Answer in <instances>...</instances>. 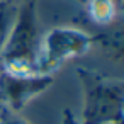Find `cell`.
<instances>
[{"label":"cell","instance_id":"cell-1","mask_svg":"<svg viewBox=\"0 0 124 124\" xmlns=\"http://www.w3.org/2000/svg\"><path fill=\"white\" fill-rule=\"evenodd\" d=\"M41 43L38 0H26L17 5L14 26L0 54V70L9 73H39Z\"/></svg>","mask_w":124,"mask_h":124},{"label":"cell","instance_id":"cell-2","mask_svg":"<svg viewBox=\"0 0 124 124\" xmlns=\"http://www.w3.org/2000/svg\"><path fill=\"white\" fill-rule=\"evenodd\" d=\"M82 88L80 124H114L124 119V82L92 68H77Z\"/></svg>","mask_w":124,"mask_h":124},{"label":"cell","instance_id":"cell-3","mask_svg":"<svg viewBox=\"0 0 124 124\" xmlns=\"http://www.w3.org/2000/svg\"><path fill=\"white\" fill-rule=\"evenodd\" d=\"M92 34L77 26H58L43 36L38 71L54 75L68 61L85 56L92 49Z\"/></svg>","mask_w":124,"mask_h":124},{"label":"cell","instance_id":"cell-4","mask_svg":"<svg viewBox=\"0 0 124 124\" xmlns=\"http://www.w3.org/2000/svg\"><path fill=\"white\" fill-rule=\"evenodd\" d=\"M54 83V75L44 73H9L0 70V104L21 112L29 102L43 95Z\"/></svg>","mask_w":124,"mask_h":124},{"label":"cell","instance_id":"cell-5","mask_svg":"<svg viewBox=\"0 0 124 124\" xmlns=\"http://www.w3.org/2000/svg\"><path fill=\"white\" fill-rule=\"evenodd\" d=\"M85 19L87 22L100 27L112 26L122 21V7L124 2L117 0H85Z\"/></svg>","mask_w":124,"mask_h":124},{"label":"cell","instance_id":"cell-6","mask_svg":"<svg viewBox=\"0 0 124 124\" xmlns=\"http://www.w3.org/2000/svg\"><path fill=\"white\" fill-rule=\"evenodd\" d=\"M92 43L100 48V51L114 61L122 60V51H124V29H122V21L100 27L97 34H92Z\"/></svg>","mask_w":124,"mask_h":124},{"label":"cell","instance_id":"cell-7","mask_svg":"<svg viewBox=\"0 0 124 124\" xmlns=\"http://www.w3.org/2000/svg\"><path fill=\"white\" fill-rule=\"evenodd\" d=\"M16 12H17V5L0 0V54L4 51V46H5L9 34H10V29L14 26Z\"/></svg>","mask_w":124,"mask_h":124},{"label":"cell","instance_id":"cell-8","mask_svg":"<svg viewBox=\"0 0 124 124\" xmlns=\"http://www.w3.org/2000/svg\"><path fill=\"white\" fill-rule=\"evenodd\" d=\"M0 124H31V122L21 117L19 112H14L4 105H0Z\"/></svg>","mask_w":124,"mask_h":124},{"label":"cell","instance_id":"cell-9","mask_svg":"<svg viewBox=\"0 0 124 124\" xmlns=\"http://www.w3.org/2000/svg\"><path fill=\"white\" fill-rule=\"evenodd\" d=\"M61 124H80V122H78L77 116L73 114V110L66 107V109H63V116H61Z\"/></svg>","mask_w":124,"mask_h":124},{"label":"cell","instance_id":"cell-10","mask_svg":"<svg viewBox=\"0 0 124 124\" xmlns=\"http://www.w3.org/2000/svg\"><path fill=\"white\" fill-rule=\"evenodd\" d=\"M2 2H9V4H14V5H21L22 2H26V0H2Z\"/></svg>","mask_w":124,"mask_h":124},{"label":"cell","instance_id":"cell-11","mask_svg":"<svg viewBox=\"0 0 124 124\" xmlns=\"http://www.w3.org/2000/svg\"><path fill=\"white\" fill-rule=\"evenodd\" d=\"M114 124H122V121H119V122H114Z\"/></svg>","mask_w":124,"mask_h":124},{"label":"cell","instance_id":"cell-12","mask_svg":"<svg viewBox=\"0 0 124 124\" xmlns=\"http://www.w3.org/2000/svg\"><path fill=\"white\" fill-rule=\"evenodd\" d=\"M77 2H82V4H83V2H85V0H77Z\"/></svg>","mask_w":124,"mask_h":124},{"label":"cell","instance_id":"cell-13","mask_svg":"<svg viewBox=\"0 0 124 124\" xmlns=\"http://www.w3.org/2000/svg\"><path fill=\"white\" fill-rule=\"evenodd\" d=\"M117 2H124V0H117Z\"/></svg>","mask_w":124,"mask_h":124},{"label":"cell","instance_id":"cell-14","mask_svg":"<svg viewBox=\"0 0 124 124\" xmlns=\"http://www.w3.org/2000/svg\"><path fill=\"white\" fill-rule=\"evenodd\" d=\"M0 105H2V104H0Z\"/></svg>","mask_w":124,"mask_h":124}]
</instances>
